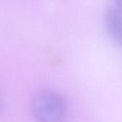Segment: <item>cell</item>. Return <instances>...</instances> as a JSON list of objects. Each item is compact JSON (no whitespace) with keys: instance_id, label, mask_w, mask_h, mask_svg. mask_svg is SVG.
I'll use <instances>...</instances> for the list:
<instances>
[{"instance_id":"obj_2","label":"cell","mask_w":122,"mask_h":122,"mask_svg":"<svg viewBox=\"0 0 122 122\" xmlns=\"http://www.w3.org/2000/svg\"><path fill=\"white\" fill-rule=\"evenodd\" d=\"M104 24L111 40L116 45L122 46V12L115 5L107 10Z\"/></svg>"},{"instance_id":"obj_3","label":"cell","mask_w":122,"mask_h":122,"mask_svg":"<svg viewBox=\"0 0 122 122\" xmlns=\"http://www.w3.org/2000/svg\"><path fill=\"white\" fill-rule=\"evenodd\" d=\"M114 5L122 12V0H114Z\"/></svg>"},{"instance_id":"obj_1","label":"cell","mask_w":122,"mask_h":122,"mask_svg":"<svg viewBox=\"0 0 122 122\" xmlns=\"http://www.w3.org/2000/svg\"><path fill=\"white\" fill-rule=\"evenodd\" d=\"M31 110L37 122H64L67 113L64 98L49 90L35 95L31 102Z\"/></svg>"}]
</instances>
